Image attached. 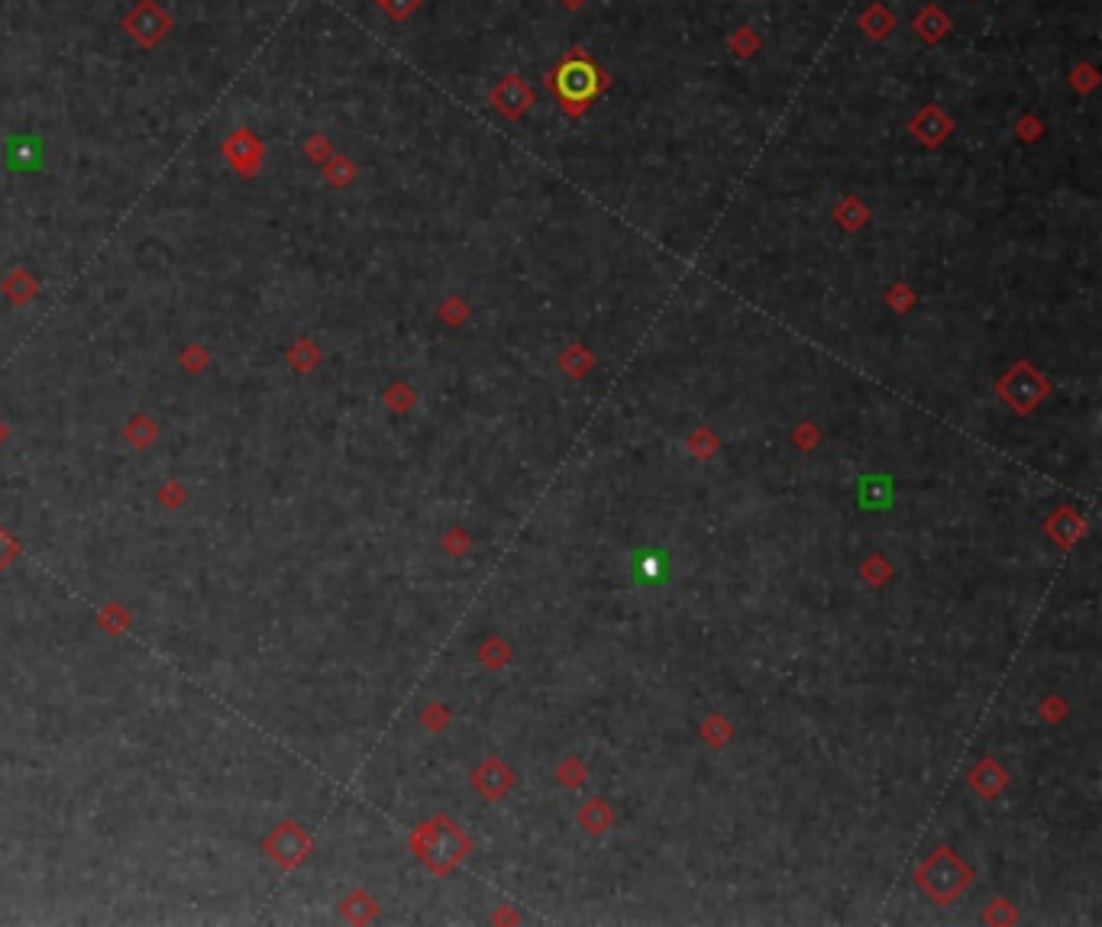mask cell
<instances>
[{"label": "cell", "mask_w": 1102, "mask_h": 927, "mask_svg": "<svg viewBox=\"0 0 1102 927\" xmlns=\"http://www.w3.org/2000/svg\"><path fill=\"white\" fill-rule=\"evenodd\" d=\"M379 3H382L385 10H388L395 20H405V17H408V13H411V10H414L421 0H379Z\"/></svg>", "instance_id": "52a82bcc"}, {"label": "cell", "mask_w": 1102, "mask_h": 927, "mask_svg": "<svg viewBox=\"0 0 1102 927\" xmlns=\"http://www.w3.org/2000/svg\"><path fill=\"white\" fill-rule=\"evenodd\" d=\"M563 3H566V7H573V10H576V7H583V3H586V0H563Z\"/></svg>", "instance_id": "ba28073f"}, {"label": "cell", "mask_w": 1102, "mask_h": 927, "mask_svg": "<svg viewBox=\"0 0 1102 927\" xmlns=\"http://www.w3.org/2000/svg\"><path fill=\"white\" fill-rule=\"evenodd\" d=\"M127 33L139 45L153 49L159 40H166L171 30L169 13L156 3V0H143L139 7H133V13L127 17Z\"/></svg>", "instance_id": "7a4b0ae2"}, {"label": "cell", "mask_w": 1102, "mask_h": 927, "mask_svg": "<svg viewBox=\"0 0 1102 927\" xmlns=\"http://www.w3.org/2000/svg\"><path fill=\"white\" fill-rule=\"evenodd\" d=\"M947 27H951V20H947L944 13H937V10H925V13L915 17V30H919V36H925V40H932V43L947 33Z\"/></svg>", "instance_id": "5b68a950"}, {"label": "cell", "mask_w": 1102, "mask_h": 927, "mask_svg": "<svg viewBox=\"0 0 1102 927\" xmlns=\"http://www.w3.org/2000/svg\"><path fill=\"white\" fill-rule=\"evenodd\" d=\"M890 27H892V17L886 13V10H883V7H873V10L863 17V30H867L870 36H877V40H880V36H886V33H890Z\"/></svg>", "instance_id": "8992f818"}, {"label": "cell", "mask_w": 1102, "mask_h": 927, "mask_svg": "<svg viewBox=\"0 0 1102 927\" xmlns=\"http://www.w3.org/2000/svg\"><path fill=\"white\" fill-rule=\"evenodd\" d=\"M605 87V75L595 69L589 59L573 55L566 59L556 72H553V91L569 104V107H586L595 94H601Z\"/></svg>", "instance_id": "6da1fadb"}, {"label": "cell", "mask_w": 1102, "mask_h": 927, "mask_svg": "<svg viewBox=\"0 0 1102 927\" xmlns=\"http://www.w3.org/2000/svg\"><path fill=\"white\" fill-rule=\"evenodd\" d=\"M492 101H495V107H498L502 114H508V117H521V114H524V110L534 104V91L524 85L517 75H508L502 85L495 87Z\"/></svg>", "instance_id": "3957f363"}, {"label": "cell", "mask_w": 1102, "mask_h": 927, "mask_svg": "<svg viewBox=\"0 0 1102 927\" xmlns=\"http://www.w3.org/2000/svg\"><path fill=\"white\" fill-rule=\"evenodd\" d=\"M912 129H915V136L919 139H925V143H937L941 136H947L951 133V120L937 110V107H928V110H922L919 117H915V124H912Z\"/></svg>", "instance_id": "277c9868"}]
</instances>
